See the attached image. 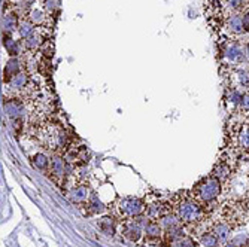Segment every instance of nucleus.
Listing matches in <instances>:
<instances>
[{
    "label": "nucleus",
    "mask_w": 249,
    "mask_h": 247,
    "mask_svg": "<svg viewBox=\"0 0 249 247\" xmlns=\"http://www.w3.org/2000/svg\"><path fill=\"white\" fill-rule=\"evenodd\" d=\"M97 227L105 235H115L117 227H118V219L114 214L103 216L97 220Z\"/></svg>",
    "instance_id": "nucleus-16"
},
{
    "label": "nucleus",
    "mask_w": 249,
    "mask_h": 247,
    "mask_svg": "<svg viewBox=\"0 0 249 247\" xmlns=\"http://www.w3.org/2000/svg\"><path fill=\"white\" fill-rule=\"evenodd\" d=\"M66 194H67V197H69V199L72 201V203L79 206V207L85 206L88 201L91 199V197H93L91 189H89V186L85 185V183H76L73 188H71Z\"/></svg>",
    "instance_id": "nucleus-9"
},
{
    "label": "nucleus",
    "mask_w": 249,
    "mask_h": 247,
    "mask_svg": "<svg viewBox=\"0 0 249 247\" xmlns=\"http://www.w3.org/2000/svg\"><path fill=\"white\" fill-rule=\"evenodd\" d=\"M109 209L112 214L120 222H123L145 214L146 203L143 198H138V197H120L109 206Z\"/></svg>",
    "instance_id": "nucleus-2"
},
{
    "label": "nucleus",
    "mask_w": 249,
    "mask_h": 247,
    "mask_svg": "<svg viewBox=\"0 0 249 247\" xmlns=\"http://www.w3.org/2000/svg\"><path fill=\"white\" fill-rule=\"evenodd\" d=\"M221 192H222V183L218 181V179H215L209 174L208 177H203L201 181H198L194 185L191 195L198 201L200 204H203L209 210L218 201Z\"/></svg>",
    "instance_id": "nucleus-3"
},
{
    "label": "nucleus",
    "mask_w": 249,
    "mask_h": 247,
    "mask_svg": "<svg viewBox=\"0 0 249 247\" xmlns=\"http://www.w3.org/2000/svg\"><path fill=\"white\" fill-rule=\"evenodd\" d=\"M236 112H239V114H242V115H249V91L243 93L242 100H240Z\"/></svg>",
    "instance_id": "nucleus-22"
},
{
    "label": "nucleus",
    "mask_w": 249,
    "mask_h": 247,
    "mask_svg": "<svg viewBox=\"0 0 249 247\" xmlns=\"http://www.w3.org/2000/svg\"><path fill=\"white\" fill-rule=\"evenodd\" d=\"M64 158L69 164L73 165H84L88 163L89 158V152L87 150V148L81 146V148H69L64 152Z\"/></svg>",
    "instance_id": "nucleus-14"
},
{
    "label": "nucleus",
    "mask_w": 249,
    "mask_h": 247,
    "mask_svg": "<svg viewBox=\"0 0 249 247\" xmlns=\"http://www.w3.org/2000/svg\"><path fill=\"white\" fill-rule=\"evenodd\" d=\"M246 55H248V58H249V42H248V45H246Z\"/></svg>",
    "instance_id": "nucleus-26"
},
{
    "label": "nucleus",
    "mask_w": 249,
    "mask_h": 247,
    "mask_svg": "<svg viewBox=\"0 0 249 247\" xmlns=\"http://www.w3.org/2000/svg\"><path fill=\"white\" fill-rule=\"evenodd\" d=\"M143 241L148 244H160L164 241V231L157 220H149V223L145 228Z\"/></svg>",
    "instance_id": "nucleus-12"
},
{
    "label": "nucleus",
    "mask_w": 249,
    "mask_h": 247,
    "mask_svg": "<svg viewBox=\"0 0 249 247\" xmlns=\"http://www.w3.org/2000/svg\"><path fill=\"white\" fill-rule=\"evenodd\" d=\"M145 203H146L145 214L149 217V220H157L158 222L163 216L172 213V204L158 199V197H152V199L145 198Z\"/></svg>",
    "instance_id": "nucleus-7"
},
{
    "label": "nucleus",
    "mask_w": 249,
    "mask_h": 247,
    "mask_svg": "<svg viewBox=\"0 0 249 247\" xmlns=\"http://www.w3.org/2000/svg\"><path fill=\"white\" fill-rule=\"evenodd\" d=\"M242 15L243 14H231V15H227L224 18V27L231 37H234V40L239 39L242 34H245Z\"/></svg>",
    "instance_id": "nucleus-11"
},
{
    "label": "nucleus",
    "mask_w": 249,
    "mask_h": 247,
    "mask_svg": "<svg viewBox=\"0 0 249 247\" xmlns=\"http://www.w3.org/2000/svg\"><path fill=\"white\" fill-rule=\"evenodd\" d=\"M224 247H239L237 244H225Z\"/></svg>",
    "instance_id": "nucleus-25"
},
{
    "label": "nucleus",
    "mask_w": 249,
    "mask_h": 247,
    "mask_svg": "<svg viewBox=\"0 0 249 247\" xmlns=\"http://www.w3.org/2000/svg\"><path fill=\"white\" fill-rule=\"evenodd\" d=\"M5 110H6V115L14 122H19L22 119V116H24L26 106L19 99L11 97V99H6V101H5Z\"/></svg>",
    "instance_id": "nucleus-13"
},
{
    "label": "nucleus",
    "mask_w": 249,
    "mask_h": 247,
    "mask_svg": "<svg viewBox=\"0 0 249 247\" xmlns=\"http://www.w3.org/2000/svg\"><path fill=\"white\" fill-rule=\"evenodd\" d=\"M231 82H234L231 88L240 89L243 93L249 91V69L248 67H236V70L230 73V85Z\"/></svg>",
    "instance_id": "nucleus-15"
},
{
    "label": "nucleus",
    "mask_w": 249,
    "mask_h": 247,
    "mask_svg": "<svg viewBox=\"0 0 249 247\" xmlns=\"http://www.w3.org/2000/svg\"><path fill=\"white\" fill-rule=\"evenodd\" d=\"M148 223H149V217L146 214H141L138 217L123 220L120 222V232L125 240L131 243H139L143 240L145 228Z\"/></svg>",
    "instance_id": "nucleus-4"
},
{
    "label": "nucleus",
    "mask_w": 249,
    "mask_h": 247,
    "mask_svg": "<svg viewBox=\"0 0 249 247\" xmlns=\"http://www.w3.org/2000/svg\"><path fill=\"white\" fill-rule=\"evenodd\" d=\"M176 247H197V243L194 240V237L191 235H184L182 238H179L175 241Z\"/></svg>",
    "instance_id": "nucleus-23"
},
{
    "label": "nucleus",
    "mask_w": 249,
    "mask_h": 247,
    "mask_svg": "<svg viewBox=\"0 0 249 247\" xmlns=\"http://www.w3.org/2000/svg\"><path fill=\"white\" fill-rule=\"evenodd\" d=\"M233 174H234V165H233V163L229 161V160H224V158L219 160L215 164L213 170L211 171V176L215 177V179H218V181L222 183V186L227 185L231 181Z\"/></svg>",
    "instance_id": "nucleus-8"
},
{
    "label": "nucleus",
    "mask_w": 249,
    "mask_h": 247,
    "mask_svg": "<svg viewBox=\"0 0 249 247\" xmlns=\"http://www.w3.org/2000/svg\"><path fill=\"white\" fill-rule=\"evenodd\" d=\"M47 174L55 185L63 186L67 176H69V171H67V161L63 155H53L51 156V163H50V167L47 170Z\"/></svg>",
    "instance_id": "nucleus-5"
},
{
    "label": "nucleus",
    "mask_w": 249,
    "mask_h": 247,
    "mask_svg": "<svg viewBox=\"0 0 249 247\" xmlns=\"http://www.w3.org/2000/svg\"><path fill=\"white\" fill-rule=\"evenodd\" d=\"M18 18L15 14H6L3 18V32L5 34H12L15 30H18Z\"/></svg>",
    "instance_id": "nucleus-20"
},
{
    "label": "nucleus",
    "mask_w": 249,
    "mask_h": 247,
    "mask_svg": "<svg viewBox=\"0 0 249 247\" xmlns=\"http://www.w3.org/2000/svg\"><path fill=\"white\" fill-rule=\"evenodd\" d=\"M198 243L203 246V247H222L219 238L215 235V232L212 230L206 231L205 234H201L198 237Z\"/></svg>",
    "instance_id": "nucleus-19"
},
{
    "label": "nucleus",
    "mask_w": 249,
    "mask_h": 247,
    "mask_svg": "<svg viewBox=\"0 0 249 247\" xmlns=\"http://www.w3.org/2000/svg\"><path fill=\"white\" fill-rule=\"evenodd\" d=\"M242 22H243V30H245V33H249V12H243Z\"/></svg>",
    "instance_id": "nucleus-24"
},
{
    "label": "nucleus",
    "mask_w": 249,
    "mask_h": 247,
    "mask_svg": "<svg viewBox=\"0 0 249 247\" xmlns=\"http://www.w3.org/2000/svg\"><path fill=\"white\" fill-rule=\"evenodd\" d=\"M248 179H249V176H248Z\"/></svg>",
    "instance_id": "nucleus-27"
},
{
    "label": "nucleus",
    "mask_w": 249,
    "mask_h": 247,
    "mask_svg": "<svg viewBox=\"0 0 249 247\" xmlns=\"http://www.w3.org/2000/svg\"><path fill=\"white\" fill-rule=\"evenodd\" d=\"M222 55H224L225 61H227L230 66H234V67H240L248 57L246 49L237 40H233V42L225 45V48L222 49Z\"/></svg>",
    "instance_id": "nucleus-6"
},
{
    "label": "nucleus",
    "mask_w": 249,
    "mask_h": 247,
    "mask_svg": "<svg viewBox=\"0 0 249 247\" xmlns=\"http://www.w3.org/2000/svg\"><path fill=\"white\" fill-rule=\"evenodd\" d=\"M18 73H21V64L17 58H11L5 67V72H3V81L5 83H8L14 76H17Z\"/></svg>",
    "instance_id": "nucleus-18"
},
{
    "label": "nucleus",
    "mask_w": 249,
    "mask_h": 247,
    "mask_svg": "<svg viewBox=\"0 0 249 247\" xmlns=\"http://www.w3.org/2000/svg\"><path fill=\"white\" fill-rule=\"evenodd\" d=\"M82 207H87L88 214H97V213H102V212L105 210L103 204L100 203V201H99L94 195H93L91 199H89L88 203H87L85 206H82Z\"/></svg>",
    "instance_id": "nucleus-21"
},
{
    "label": "nucleus",
    "mask_w": 249,
    "mask_h": 247,
    "mask_svg": "<svg viewBox=\"0 0 249 247\" xmlns=\"http://www.w3.org/2000/svg\"><path fill=\"white\" fill-rule=\"evenodd\" d=\"M50 163H51V158L43 152H37V153H35L32 156V165L39 171L47 173V170L50 167Z\"/></svg>",
    "instance_id": "nucleus-17"
},
{
    "label": "nucleus",
    "mask_w": 249,
    "mask_h": 247,
    "mask_svg": "<svg viewBox=\"0 0 249 247\" xmlns=\"http://www.w3.org/2000/svg\"><path fill=\"white\" fill-rule=\"evenodd\" d=\"M211 230L215 232V235L219 238V241H221V244L224 247L225 244H229V241L231 240V235H233V230L234 228L225 219L219 217V219H213L212 220Z\"/></svg>",
    "instance_id": "nucleus-10"
},
{
    "label": "nucleus",
    "mask_w": 249,
    "mask_h": 247,
    "mask_svg": "<svg viewBox=\"0 0 249 247\" xmlns=\"http://www.w3.org/2000/svg\"><path fill=\"white\" fill-rule=\"evenodd\" d=\"M172 213L184 223L185 227L194 225L209 217V210L200 204L191 192H180L172 199Z\"/></svg>",
    "instance_id": "nucleus-1"
}]
</instances>
